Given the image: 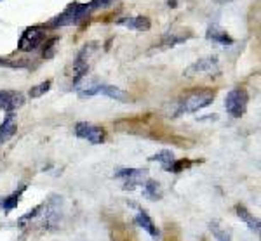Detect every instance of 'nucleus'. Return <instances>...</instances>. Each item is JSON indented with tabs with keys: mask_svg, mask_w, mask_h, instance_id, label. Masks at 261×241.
<instances>
[{
	"mask_svg": "<svg viewBox=\"0 0 261 241\" xmlns=\"http://www.w3.org/2000/svg\"><path fill=\"white\" fill-rule=\"evenodd\" d=\"M205 37H207V40L214 42V44L225 45V47H226V45H231V44H233V39H231L228 33H226V29H223L218 23L209 24Z\"/></svg>",
	"mask_w": 261,
	"mask_h": 241,
	"instance_id": "obj_9",
	"label": "nucleus"
},
{
	"mask_svg": "<svg viewBox=\"0 0 261 241\" xmlns=\"http://www.w3.org/2000/svg\"><path fill=\"white\" fill-rule=\"evenodd\" d=\"M24 104V96L18 91H0V109L7 113L16 111Z\"/></svg>",
	"mask_w": 261,
	"mask_h": 241,
	"instance_id": "obj_7",
	"label": "nucleus"
},
{
	"mask_svg": "<svg viewBox=\"0 0 261 241\" xmlns=\"http://www.w3.org/2000/svg\"><path fill=\"white\" fill-rule=\"evenodd\" d=\"M146 175V170H141V168H120V170L115 172L117 179H124V189H134L138 184L143 183Z\"/></svg>",
	"mask_w": 261,
	"mask_h": 241,
	"instance_id": "obj_8",
	"label": "nucleus"
},
{
	"mask_svg": "<svg viewBox=\"0 0 261 241\" xmlns=\"http://www.w3.org/2000/svg\"><path fill=\"white\" fill-rule=\"evenodd\" d=\"M235 212H237L239 219H242V221L247 224V227H249L251 231L259 232V221L249 212V210L246 208V206H244V205H237V206H235Z\"/></svg>",
	"mask_w": 261,
	"mask_h": 241,
	"instance_id": "obj_14",
	"label": "nucleus"
},
{
	"mask_svg": "<svg viewBox=\"0 0 261 241\" xmlns=\"http://www.w3.org/2000/svg\"><path fill=\"white\" fill-rule=\"evenodd\" d=\"M98 94H103V96L110 97V99L120 101V103H125V101H129V94H127V92L122 91V88H119V87H115V85H103V83H99Z\"/></svg>",
	"mask_w": 261,
	"mask_h": 241,
	"instance_id": "obj_13",
	"label": "nucleus"
},
{
	"mask_svg": "<svg viewBox=\"0 0 261 241\" xmlns=\"http://www.w3.org/2000/svg\"><path fill=\"white\" fill-rule=\"evenodd\" d=\"M91 9L89 4H79V2H71L68 4L65 11L61 14H58L56 18H53V21H49L47 26L50 28H60V26H71V24H79L82 21H86L89 18Z\"/></svg>",
	"mask_w": 261,
	"mask_h": 241,
	"instance_id": "obj_2",
	"label": "nucleus"
},
{
	"mask_svg": "<svg viewBox=\"0 0 261 241\" xmlns=\"http://www.w3.org/2000/svg\"><path fill=\"white\" fill-rule=\"evenodd\" d=\"M0 66H6V68H28L27 59H7V57H0Z\"/></svg>",
	"mask_w": 261,
	"mask_h": 241,
	"instance_id": "obj_19",
	"label": "nucleus"
},
{
	"mask_svg": "<svg viewBox=\"0 0 261 241\" xmlns=\"http://www.w3.org/2000/svg\"><path fill=\"white\" fill-rule=\"evenodd\" d=\"M193 162H188V160H174V163L171 165L169 172H172V174H179V172L187 170L188 167H192Z\"/></svg>",
	"mask_w": 261,
	"mask_h": 241,
	"instance_id": "obj_21",
	"label": "nucleus"
},
{
	"mask_svg": "<svg viewBox=\"0 0 261 241\" xmlns=\"http://www.w3.org/2000/svg\"><path fill=\"white\" fill-rule=\"evenodd\" d=\"M0 2H2V0H0Z\"/></svg>",
	"mask_w": 261,
	"mask_h": 241,
	"instance_id": "obj_27",
	"label": "nucleus"
},
{
	"mask_svg": "<svg viewBox=\"0 0 261 241\" xmlns=\"http://www.w3.org/2000/svg\"><path fill=\"white\" fill-rule=\"evenodd\" d=\"M214 2H218V4H226V2H231V0H214Z\"/></svg>",
	"mask_w": 261,
	"mask_h": 241,
	"instance_id": "obj_26",
	"label": "nucleus"
},
{
	"mask_svg": "<svg viewBox=\"0 0 261 241\" xmlns=\"http://www.w3.org/2000/svg\"><path fill=\"white\" fill-rule=\"evenodd\" d=\"M58 37H54V39H50V40H47L45 42V45H44V57L45 59H50L54 56V52H56V47H54V45L58 44Z\"/></svg>",
	"mask_w": 261,
	"mask_h": 241,
	"instance_id": "obj_23",
	"label": "nucleus"
},
{
	"mask_svg": "<svg viewBox=\"0 0 261 241\" xmlns=\"http://www.w3.org/2000/svg\"><path fill=\"white\" fill-rule=\"evenodd\" d=\"M218 68H220V61H218L216 56L202 57L199 61L192 63L185 70V77H195V75H202V73H214V71H218Z\"/></svg>",
	"mask_w": 261,
	"mask_h": 241,
	"instance_id": "obj_6",
	"label": "nucleus"
},
{
	"mask_svg": "<svg viewBox=\"0 0 261 241\" xmlns=\"http://www.w3.org/2000/svg\"><path fill=\"white\" fill-rule=\"evenodd\" d=\"M190 37H192L190 33H188V35H179V33H166V35L162 37L161 45H162V47H174V45L187 42Z\"/></svg>",
	"mask_w": 261,
	"mask_h": 241,
	"instance_id": "obj_18",
	"label": "nucleus"
},
{
	"mask_svg": "<svg viewBox=\"0 0 261 241\" xmlns=\"http://www.w3.org/2000/svg\"><path fill=\"white\" fill-rule=\"evenodd\" d=\"M143 194L150 200H161L162 198V188L157 180L153 179H148L145 183V189H143Z\"/></svg>",
	"mask_w": 261,
	"mask_h": 241,
	"instance_id": "obj_16",
	"label": "nucleus"
},
{
	"mask_svg": "<svg viewBox=\"0 0 261 241\" xmlns=\"http://www.w3.org/2000/svg\"><path fill=\"white\" fill-rule=\"evenodd\" d=\"M115 0H91L89 2V9L92 11H98V9H105V7H110Z\"/></svg>",
	"mask_w": 261,
	"mask_h": 241,
	"instance_id": "obj_24",
	"label": "nucleus"
},
{
	"mask_svg": "<svg viewBox=\"0 0 261 241\" xmlns=\"http://www.w3.org/2000/svg\"><path fill=\"white\" fill-rule=\"evenodd\" d=\"M45 40V28L37 24V26H30L23 32L18 44V49L21 52H32L35 50L39 45H42V42Z\"/></svg>",
	"mask_w": 261,
	"mask_h": 241,
	"instance_id": "obj_4",
	"label": "nucleus"
},
{
	"mask_svg": "<svg viewBox=\"0 0 261 241\" xmlns=\"http://www.w3.org/2000/svg\"><path fill=\"white\" fill-rule=\"evenodd\" d=\"M211 231H213L214 238H216L218 241H231L230 239V234L225 229H221V227L218 226V222H213L211 224Z\"/></svg>",
	"mask_w": 261,
	"mask_h": 241,
	"instance_id": "obj_22",
	"label": "nucleus"
},
{
	"mask_svg": "<svg viewBox=\"0 0 261 241\" xmlns=\"http://www.w3.org/2000/svg\"><path fill=\"white\" fill-rule=\"evenodd\" d=\"M50 88V80H45V82H42L39 83V85H35V87H32L30 88V97H40V96H44L45 92H47Z\"/></svg>",
	"mask_w": 261,
	"mask_h": 241,
	"instance_id": "obj_20",
	"label": "nucleus"
},
{
	"mask_svg": "<svg viewBox=\"0 0 261 241\" xmlns=\"http://www.w3.org/2000/svg\"><path fill=\"white\" fill-rule=\"evenodd\" d=\"M148 160H150V162H159L164 168H166L167 172H169L171 165L174 163V160H176V158H174V155H172V151H169V149H162V151H159V153L151 155Z\"/></svg>",
	"mask_w": 261,
	"mask_h": 241,
	"instance_id": "obj_15",
	"label": "nucleus"
},
{
	"mask_svg": "<svg viewBox=\"0 0 261 241\" xmlns=\"http://www.w3.org/2000/svg\"><path fill=\"white\" fill-rule=\"evenodd\" d=\"M16 116L14 113H9L6 118H4L2 125H0V144H4V142H7L12 135L16 134Z\"/></svg>",
	"mask_w": 261,
	"mask_h": 241,
	"instance_id": "obj_12",
	"label": "nucleus"
},
{
	"mask_svg": "<svg viewBox=\"0 0 261 241\" xmlns=\"http://www.w3.org/2000/svg\"><path fill=\"white\" fill-rule=\"evenodd\" d=\"M24 189H27V186H21L18 191H14L12 194H9L7 198H4V201L0 203V205H2V208L6 210V212H11V210H14L16 206H18L19 198H21V194H23Z\"/></svg>",
	"mask_w": 261,
	"mask_h": 241,
	"instance_id": "obj_17",
	"label": "nucleus"
},
{
	"mask_svg": "<svg viewBox=\"0 0 261 241\" xmlns=\"http://www.w3.org/2000/svg\"><path fill=\"white\" fill-rule=\"evenodd\" d=\"M167 4H169V7H176V0H167Z\"/></svg>",
	"mask_w": 261,
	"mask_h": 241,
	"instance_id": "obj_25",
	"label": "nucleus"
},
{
	"mask_svg": "<svg viewBox=\"0 0 261 241\" xmlns=\"http://www.w3.org/2000/svg\"><path fill=\"white\" fill-rule=\"evenodd\" d=\"M117 24L125 26L129 29H136V32H148L151 28V21L146 16H136V18H122L117 21Z\"/></svg>",
	"mask_w": 261,
	"mask_h": 241,
	"instance_id": "obj_10",
	"label": "nucleus"
},
{
	"mask_svg": "<svg viewBox=\"0 0 261 241\" xmlns=\"http://www.w3.org/2000/svg\"><path fill=\"white\" fill-rule=\"evenodd\" d=\"M249 104V94L246 88H231L226 94L225 109L231 118H241L247 109Z\"/></svg>",
	"mask_w": 261,
	"mask_h": 241,
	"instance_id": "obj_3",
	"label": "nucleus"
},
{
	"mask_svg": "<svg viewBox=\"0 0 261 241\" xmlns=\"http://www.w3.org/2000/svg\"><path fill=\"white\" fill-rule=\"evenodd\" d=\"M216 97V91L214 88H197V91L190 92L181 99V103H178V111L176 115H183V113H197L200 109H204L205 106L214 101Z\"/></svg>",
	"mask_w": 261,
	"mask_h": 241,
	"instance_id": "obj_1",
	"label": "nucleus"
},
{
	"mask_svg": "<svg viewBox=\"0 0 261 241\" xmlns=\"http://www.w3.org/2000/svg\"><path fill=\"white\" fill-rule=\"evenodd\" d=\"M75 134H77V137L89 141L91 144H103L105 139H107V134H105L103 127L89 124V122H79V124L75 125Z\"/></svg>",
	"mask_w": 261,
	"mask_h": 241,
	"instance_id": "obj_5",
	"label": "nucleus"
},
{
	"mask_svg": "<svg viewBox=\"0 0 261 241\" xmlns=\"http://www.w3.org/2000/svg\"><path fill=\"white\" fill-rule=\"evenodd\" d=\"M136 222H138V226L143 227V229L148 232L151 238H159V236H161V231H159V227L155 226V222L151 221V217L145 212V210L140 208V212H138V215H136Z\"/></svg>",
	"mask_w": 261,
	"mask_h": 241,
	"instance_id": "obj_11",
	"label": "nucleus"
}]
</instances>
